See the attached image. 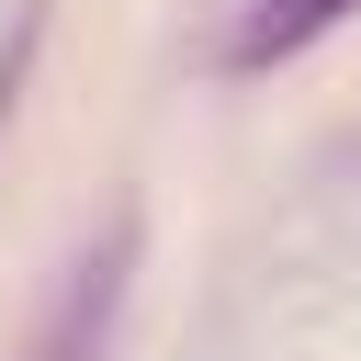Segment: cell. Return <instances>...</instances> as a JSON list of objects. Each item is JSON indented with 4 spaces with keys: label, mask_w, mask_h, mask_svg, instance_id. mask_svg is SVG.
<instances>
[{
    "label": "cell",
    "mask_w": 361,
    "mask_h": 361,
    "mask_svg": "<svg viewBox=\"0 0 361 361\" xmlns=\"http://www.w3.org/2000/svg\"><path fill=\"white\" fill-rule=\"evenodd\" d=\"M350 11H361V0H248L237 34H226V68H271V56L316 45V34H338Z\"/></svg>",
    "instance_id": "1"
}]
</instances>
